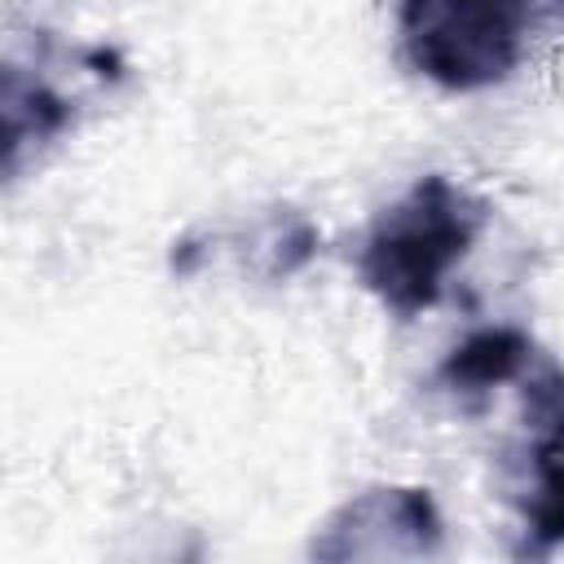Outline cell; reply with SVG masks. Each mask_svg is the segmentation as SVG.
Returning a JSON list of instances; mask_svg holds the SVG:
<instances>
[{
  "label": "cell",
  "mask_w": 564,
  "mask_h": 564,
  "mask_svg": "<svg viewBox=\"0 0 564 564\" xmlns=\"http://www.w3.org/2000/svg\"><path fill=\"white\" fill-rule=\"evenodd\" d=\"M524 441L516 454L520 546L516 555H551L564 546V366L538 361L520 375Z\"/></svg>",
  "instance_id": "3957f363"
},
{
  "label": "cell",
  "mask_w": 564,
  "mask_h": 564,
  "mask_svg": "<svg viewBox=\"0 0 564 564\" xmlns=\"http://www.w3.org/2000/svg\"><path fill=\"white\" fill-rule=\"evenodd\" d=\"M70 101L44 84L40 75H22L18 66H4V88H0V119H4V172L18 176L22 150L44 145L70 123Z\"/></svg>",
  "instance_id": "8992f818"
},
{
  "label": "cell",
  "mask_w": 564,
  "mask_h": 564,
  "mask_svg": "<svg viewBox=\"0 0 564 564\" xmlns=\"http://www.w3.org/2000/svg\"><path fill=\"white\" fill-rule=\"evenodd\" d=\"M524 0H401L397 9L405 62L449 93L502 84L524 53Z\"/></svg>",
  "instance_id": "7a4b0ae2"
},
{
  "label": "cell",
  "mask_w": 564,
  "mask_h": 564,
  "mask_svg": "<svg viewBox=\"0 0 564 564\" xmlns=\"http://www.w3.org/2000/svg\"><path fill=\"white\" fill-rule=\"evenodd\" d=\"M445 546V520L427 489L375 485L348 498L308 542L313 560H432Z\"/></svg>",
  "instance_id": "277c9868"
},
{
  "label": "cell",
  "mask_w": 564,
  "mask_h": 564,
  "mask_svg": "<svg viewBox=\"0 0 564 564\" xmlns=\"http://www.w3.org/2000/svg\"><path fill=\"white\" fill-rule=\"evenodd\" d=\"M485 216L489 207L471 189L441 172L419 176L392 207L375 216L361 242L357 273L366 291L397 317L427 313L441 300L449 269L485 229Z\"/></svg>",
  "instance_id": "6da1fadb"
},
{
  "label": "cell",
  "mask_w": 564,
  "mask_h": 564,
  "mask_svg": "<svg viewBox=\"0 0 564 564\" xmlns=\"http://www.w3.org/2000/svg\"><path fill=\"white\" fill-rule=\"evenodd\" d=\"M533 339L520 326H485L445 352V361L436 366V383L454 397H480L489 388L516 383L533 366Z\"/></svg>",
  "instance_id": "5b68a950"
}]
</instances>
